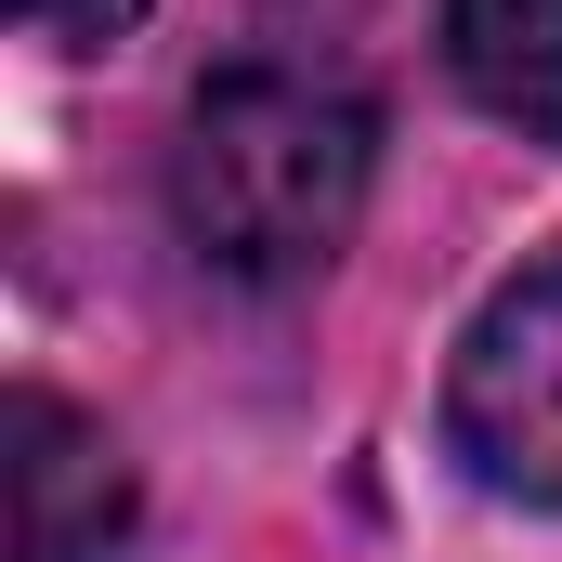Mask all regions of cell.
Masks as SVG:
<instances>
[{
  "instance_id": "obj_2",
  "label": "cell",
  "mask_w": 562,
  "mask_h": 562,
  "mask_svg": "<svg viewBox=\"0 0 562 562\" xmlns=\"http://www.w3.org/2000/svg\"><path fill=\"white\" fill-rule=\"evenodd\" d=\"M445 445L484 497L562 510V262H524L445 367Z\"/></svg>"
},
{
  "instance_id": "obj_4",
  "label": "cell",
  "mask_w": 562,
  "mask_h": 562,
  "mask_svg": "<svg viewBox=\"0 0 562 562\" xmlns=\"http://www.w3.org/2000/svg\"><path fill=\"white\" fill-rule=\"evenodd\" d=\"M458 92L524 144H562V0H445Z\"/></svg>"
},
{
  "instance_id": "obj_5",
  "label": "cell",
  "mask_w": 562,
  "mask_h": 562,
  "mask_svg": "<svg viewBox=\"0 0 562 562\" xmlns=\"http://www.w3.org/2000/svg\"><path fill=\"white\" fill-rule=\"evenodd\" d=\"M40 40H66V53H105V40H132V13L144 0H13Z\"/></svg>"
},
{
  "instance_id": "obj_1",
  "label": "cell",
  "mask_w": 562,
  "mask_h": 562,
  "mask_svg": "<svg viewBox=\"0 0 562 562\" xmlns=\"http://www.w3.org/2000/svg\"><path fill=\"white\" fill-rule=\"evenodd\" d=\"M367 170H380V119L353 79L327 66H223L183 144H170V223L210 276L236 288H301L367 210Z\"/></svg>"
},
{
  "instance_id": "obj_3",
  "label": "cell",
  "mask_w": 562,
  "mask_h": 562,
  "mask_svg": "<svg viewBox=\"0 0 562 562\" xmlns=\"http://www.w3.org/2000/svg\"><path fill=\"white\" fill-rule=\"evenodd\" d=\"M0 445H13V562H119L132 550V471L79 406L13 393Z\"/></svg>"
}]
</instances>
